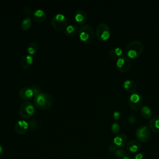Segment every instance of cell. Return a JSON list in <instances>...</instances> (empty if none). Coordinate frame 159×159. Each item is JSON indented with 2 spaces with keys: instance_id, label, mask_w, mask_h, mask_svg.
<instances>
[{
  "instance_id": "obj_31",
  "label": "cell",
  "mask_w": 159,
  "mask_h": 159,
  "mask_svg": "<svg viewBox=\"0 0 159 159\" xmlns=\"http://www.w3.org/2000/svg\"><path fill=\"white\" fill-rule=\"evenodd\" d=\"M134 159H145V157H144L143 154H142L140 153H139L137 155H135Z\"/></svg>"
},
{
  "instance_id": "obj_9",
  "label": "cell",
  "mask_w": 159,
  "mask_h": 159,
  "mask_svg": "<svg viewBox=\"0 0 159 159\" xmlns=\"http://www.w3.org/2000/svg\"><path fill=\"white\" fill-rule=\"evenodd\" d=\"M130 61L127 57H121L117 59L116 66L120 72H126L130 68Z\"/></svg>"
},
{
  "instance_id": "obj_5",
  "label": "cell",
  "mask_w": 159,
  "mask_h": 159,
  "mask_svg": "<svg viewBox=\"0 0 159 159\" xmlns=\"http://www.w3.org/2000/svg\"><path fill=\"white\" fill-rule=\"evenodd\" d=\"M96 35L100 41H106L108 40L111 35L109 27L105 23L99 24L96 27Z\"/></svg>"
},
{
  "instance_id": "obj_22",
  "label": "cell",
  "mask_w": 159,
  "mask_h": 159,
  "mask_svg": "<svg viewBox=\"0 0 159 159\" xmlns=\"http://www.w3.org/2000/svg\"><path fill=\"white\" fill-rule=\"evenodd\" d=\"M38 49H39L38 43L35 42H32L28 45L27 48V52L29 55H32L35 53L37 52Z\"/></svg>"
},
{
  "instance_id": "obj_2",
  "label": "cell",
  "mask_w": 159,
  "mask_h": 159,
  "mask_svg": "<svg viewBox=\"0 0 159 159\" xmlns=\"http://www.w3.org/2000/svg\"><path fill=\"white\" fill-rule=\"evenodd\" d=\"M143 50V44L139 40H134L127 44L125 49V53L130 58L139 57Z\"/></svg>"
},
{
  "instance_id": "obj_19",
  "label": "cell",
  "mask_w": 159,
  "mask_h": 159,
  "mask_svg": "<svg viewBox=\"0 0 159 159\" xmlns=\"http://www.w3.org/2000/svg\"><path fill=\"white\" fill-rule=\"evenodd\" d=\"M122 53L123 51L120 47H114L109 51V55L114 59H118Z\"/></svg>"
},
{
  "instance_id": "obj_15",
  "label": "cell",
  "mask_w": 159,
  "mask_h": 159,
  "mask_svg": "<svg viewBox=\"0 0 159 159\" xmlns=\"http://www.w3.org/2000/svg\"><path fill=\"white\" fill-rule=\"evenodd\" d=\"M88 19V15L83 9H78L76 11L75 15V20L79 24H84Z\"/></svg>"
},
{
  "instance_id": "obj_29",
  "label": "cell",
  "mask_w": 159,
  "mask_h": 159,
  "mask_svg": "<svg viewBox=\"0 0 159 159\" xmlns=\"http://www.w3.org/2000/svg\"><path fill=\"white\" fill-rule=\"evenodd\" d=\"M120 117V112L119 111H116L113 113V118L115 120H118Z\"/></svg>"
},
{
  "instance_id": "obj_17",
  "label": "cell",
  "mask_w": 159,
  "mask_h": 159,
  "mask_svg": "<svg viewBox=\"0 0 159 159\" xmlns=\"http://www.w3.org/2000/svg\"><path fill=\"white\" fill-rule=\"evenodd\" d=\"M123 87L127 92L133 93L137 89V84L132 80H126L123 83Z\"/></svg>"
},
{
  "instance_id": "obj_20",
  "label": "cell",
  "mask_w": 159,
  "mask_h": 159,
  "mask_svg": "<svg viewBox=\"0 0 159 159\" xmlns=\"http://www.w3.org/2000/svg\"><path fill=\"white\" fill-rule=\"evenodd\" d=\"M140 114L144 119H148L152 116V111L149 106H143L140 109Z\"/></svg>"
},
{
  "instance_id": "obj_11",
  "label": "cell",
  "mask_w": 159,
  "mask_h": 159,
  "mask_svg": "<svg viewBox=\"0 0 159 159\" xmlns=\"http://www.w3.org/2000/svg\"><path fill=\"white\" fill-rule=\"evenodd\" d=\"M29 129V124L28 122L24 120H18L15 124V130L16 132L19 134H24L27 132Z\"/></svg>"
},
{
  "instance_id": "obj_23",
  "label": "cell",
  "mask_w": 159,
  "mask_h": 159,
  "mask_svg": "<svg viewBox=\"0 0 159 159\" xmlns=\"http://www.w3.org/2000/svg\"><path fill=\"white\" fill-rule=\"evenodd\" d=\"M32 25V20L30 17H27L24 19L21 22V28L23 30H27L30 29Z\"/></svg>"
},
{
  "instance_id": "obj_21",
  "label": "cell",
  "mask_w": 159,
  "mask_h": 159,
  "mask_svg": "<svg viewBox=\"0 0 159 159\" xmlns=\"http://www.w3.org/2000/svg\"><path fill=\"white\" fill-rule=\"evenodd\" d=\"M78 30V27L75 24H70L66 26L65 28V33L66 35L73 36L76 34Z\"/></svg>"
},
{
  "instance_id": "obj_27",
  "label": "cell",
  "mask_w": 159,
  "mask_h": 159,
  "mask_svg": "<svg viewBox=\"0 0 159 159\" xmlns=\"http://www.w3.org/2000/svg\"><path fill=\"white\" fill-rule=\"evenodd\" d=\"M127 120H128V122H129L130 124H134V123L135 122L136 118H135V116H134L133 114H130V115L128 116V117H127Z\"/></svg>"
},
{
  "instance_id": "obj_28",
  "label": "cell",
  "mask_w": 159,
  "mask_h": 159,
  "mask_svg": "<svg viewBox=\"0 0 159 159\" xmlns=\"http://www.w3.org/2000/svg\"><path fill=\"white\" fill-rule=\"evenodd\" d=\"M32 90H33V91H34L35 94H38L39 93H41L40 92V87L38 85L33 86L32 87Z\"/></svg>"
},
{
  "instance_id": "obj_30",
  "label": "cell",
  "mask_w": 159,
  "mask_h": 159,
  "mask_svg": "<svg viewBox=\"0 0 159 159\" xmlns=\"http://www.w3.org/2000/svg\"><path fill=\"white\" fill-rule=\"evenodd\" d=\"M24 11L27 14H30L32 13V9L29 6H25L24 9Z\"/></svg>"
},
{
  "instance_id": "obj_8",
  "label": "cell",
  "mask_w": 159,
  "mask_h": 159,
  "mask_svg": "<svg viewBox=\"0 0 159 159\" xmlns=\"http://www.w3.org/2000/svg\"><path fill=\"white\" fill-rule=\"evenodd\" d=\"M135 135L137 139L142 142H146L150 138V128L145 125L139 127L136 130Z\"/></svg>"
},
{
  "instance_id": "obj_26",
  "label": "cell",
  "mask_w": 159,
  "mask_h": 159,
  "mask_svg": "<svg viewBox=\"0 0 159 159\" xmlns=\"http://www.w3.org/2000/svg\"><path fill=\"white\" fill-rule=\"evenodd\" d=\"M111 130L114 134H117L120 130V125L117 122H114L111 125Z\"/></svg>"
},
{
  "instance_id": "obj_18",
  "label": "cell",
  "mask_w": 159,
  "mask_h": 159,
  "mask_svg": "<svg viewBox=\"0 0 159 159\" xmlns=\"http://www.w3.org/2000/svg\"><path fill=\"white\" fill-rule=\"evenodd\" d=\"M150 129L155 132H159V115L152 117L149 122Z\"/></svg>"
},
{
  "instance_id": "obj_16",
  "label": "cell",
  "mask_w": 159,
  "mask_h": 159,
  "mask_svg": "<svg viewBox=\"0 0 159 159\" xmlns=\"http://www.w3.org/2000/svg\"><path fill=\"white\" fill-rule=\"evenodd\" d=\"M127 150L132 153L138 152L141 148V145L137 140H131L127 143Z\"/></svg>"
},
{
  "instance_id": "obj_4",
  "label": "cell",
  "mask_w": 159,
  "mask_h": 159,
  "mask_svg": "<svg viewBox=\"0 0 159 159\" xmlns=\"http://www.w3.org/2000/svg\"><path fill=\"white\" fill-rule=\"evenodd\" d=\"M19 114L24 119H30L32 117L35 112L34 105L30 101L23 102L19 107Z\"/></svg>"
},
{
  "instance_id": "obj_24",
  "label": "cell",
  "mask_w": 159,
  "mask_h": 159,
  "mask_svg": "<svg viewBox=\"0 0 159 159\" xmlns=\"http://www.w3.org/2000/svg\"><path fill=\"white\" fill-rule=\"evenodd\" d=\"M113 155L114 157L119 159V158H123L125 156H126V152L122 148H117L113 153Z\"/></svg>"
},
{
  "instance_id": "obj_6",
  "label": "cell",
  "mask_w": 159,
  "mask_h": 159,
  "mask_svg": "<svg viewBox=\"0 0 159 159\" xmlns=\"http://www.w3.org/2000/svg\"><path fill=\"white\" fill-rule=\"evenodd\" d=\"M52 25L57 30H62L66 27L67 20L65 15L61 13L55 14L52 19Z\"/></svg>"
},
{
  "instance_id": "obj_13",
  "label": "cell",
  "mask_w": 159,
  "mask_h": 159,
  "mask_svg": "<svg viewBox=\"0 0 159 159\" xmlns=\"http://www.w3.org/2000/svg\"><path fill=\"white\" fill-rule=\"evenodd\" d=\"M33 63V57L32 55L26 54L23 55L20 60V66L23 69H28Z\"/></svg>"
},
{
  "instance_id": "obj_1",
  "label": "cell",
  "mask_w": 159,
  "mask_h": 159,
  "mask_svg": "<svg viewBox=\"0 0 159 159\" xmlns=\"http://www.w3.org/2000/svg\"><path fill=\"white\" fill-rule=\"evenodd\" d=\"M53 97L46 93H39L35 94L34 99L35 106L40 109H48L53 104Z\"/></svg>"
},
{
  "instance_id": "obj_7",
  "label": "cell",
  "mask_w": 159,
  "mask_h": 159,
  "mask_svg": "<svg viewBox=\"0 0 159 159\" xmlns=\"http://www.w3.org/2000/svg\"><path fill=\"white\" fill-rule=\"evenodd\" d=\"M143 102V98L140 94L133 93H132L128 99V102L129 106L134 110H139L142 107Z\"/></svg>"
},
{
  "instance_id": "obj_3",
  "label": "cell",
  "mask_w": 159,
  "mask_h": 159,
  "mask_svg": "<svg viewBox=\"0 0 159 159\" xmlns=\"http://www.w3.org/2000/svg\"><path fill=\"white\" fill-rule=\"evenodd\" d=\"M78 35L81 41L85 43H91L94 39V32L91 26L88 24L83 25L78 30Z\"/></svg>"
},
{
  "instance_id": "obj_25",
  "label": "cell",
  "mask_w": 159,
  "mask_h": 159,
  "mask_svg": "<svg viewBox=\"0 0 159 159\" xmlns=\"http://www.w3.org/2000/svg\"><path fill=\"white\" fill-rule=\"evenodd\" d=\"M28 124H29V127L32 130H37L40 127V122L36 119H30L29 121Z\"/></svg>"
},
{
  "instance_id": "obj_10",
  "label": "cell",
  "mask_w": 159,
  "mask_h": 159,
  "mask_svg": "<svg viewBox=\"0 0 159 159\" xmlns=\"http://www.w3.org/2000/svg\"><path fill=\"white\" fill-rule=\"evenodd\" d=\"M34 93L32 88L24 87L19 90V97L24 101H28L34 95Z\"/></svg>"
},
{
  "instance_id": "obj_12",
  "label": "cell",
  "mask_w": 159,
  "mask_h": 159,
  "mask_svg": "<svg viewBox=\"0 0 159 159\" xmlns=\"http://www.w3.org/2000/svg\"><path fill=\"white\" fill-rule=\"evenodd\" d=\"M47 17V13L42 9H39L32 13L33 19L37 22H42L46 20Z\"/></svg>"
},
{
  "instance_id": "obj_33",
  "label": "cell",
  "mask_w": 159,
  "mask_h": 159,
  "mask_svg": "<svg viewBox=\"0 0 159 159\" xmlns=\"http://www.w3.org/2000/svg\"><path fill=\"white\" fill-rule=\"evenodd\" d=\"M2 152H3V148H2V147L0 145V155L2 154Z\"/></svg>"
},
{
  "instance_id": "obj_32",
  "label": "cell",
  "mask_w": 159,
  "mask_h": 159,
  "mask_svg": "<svg viewBox=\"0 0 159 159\" xmlns=\"http://www.w3.org/2000/svg\"><path fill=\"white\" fill-rule=\"evenodd\" d=\"M122 159H134V158H131L130 157H129V156H127V155H126V156H125Z\"/></svg>"
},
{
  "instance_id": "obj_14",
  "label": "cell",
  "mask_w": 159,
  "mask_h": 159,
  "mask_svg": "<svg viewBox=\"0 0 159 159\" xmlns=\"http://www.w3.org/2000/svg\"><path fill=\"white\" fill-rule=\"evenodd\" d=\"M114 143L117 147H122L127 143V137L124 134H119L114 139Z\"/></svg>"
}]
</instances>
